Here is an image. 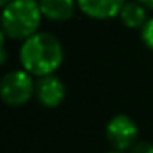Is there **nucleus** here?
I'll use <instances>...</instances> for the list:
<instances>
[{
    "label": "nucleus",
    "instance_id": "1",
    "mask_svg": "<svg viewBox=\"0 0 153 153\" xmlns=\"http://www.w3.org/2000/svg\"><path fill=\"white\" fill-rule=\"evenodd\" d=\"M64 51L59 40L48 31H38L20 46V64L31 76L54 74L63 64Z\"/></svg>",
    "mask_w": 153,
    "mask_h": 153
},
{
    "label": "nucleus",
    "instance_id": "2",
    "mask_svg": "<svg viewBox=\"0 0 153 153\" xmlns=\"http://www.w3.org/2000/svg\"><path fill=\"white\" fill-rule=\"evenodd\" d=\"M43 13L35 0H10L2 10V33L10 40L25 41L38 33Z\"/></svg>",
    "mask_w": 153,
    "mask_h": 153
},
{
    "label": "nucleus",
    "instance_id": "3",
    "mask_svg": "<svg viewBox=\"0 0 153 153\" xmlns=\"http://www.w3.org/2000/svg\"><path fill=\"white\" fill-rule=\"evenodd\" d=\"M35 86L36 82L25 69L10 71L0 82V96L7 105L20 107L35 96Z\"/></svg>",
    "mask_w": 153,
    "mask_h": 153
},
{
    "label": "nucleus",
    "instance_id": "4",
    "mask_svg": "<svg viewBox=\"0 0 153 153\" xmlns=\"http://www.w3.org/2000/svg\"><path fill=\"white\" fill-rule=\"evenodd\" d=\"M105 137L114 150L128 152L138 142V127L125 114H117L105 127Z\"/></svg>",
    "mask_w": 153,
    "mask_h": 153
},
{
    "label": "nucleus",
    "instance_id": "5",
    "mask_svg": "<svg viewBox=\"0 0 153 153\" xmlns=\"http://www.w3.org/2000/svg\"><path fill=\"white\" fill-rule=\"evenodd\" d=\"M35 97L38 102L45 107H58L66 97V86L64 82L54 74L38 77L35 86Z\"/></svg>",
    "mask_w": 153,
    "mask_h": 153
},
{
    "label": "nucleus",
    "instance_id": "6",
    "mask_svg": "<svg viewBox=\"0 0 153 153\" xmlns=\"http://www.w3.org/2000/svg\"><path fill=\"white\" fill-rule=\"evenodd\" d=\"M127 0H76L77 8L92 20H110L119 17Z\"/></svg>",
    "mask_w": 153,
    "mask_h": 153
},
{
    "label": "nucleus",
    "instance_id": "7",
    "mask_svg": "<svg viewBox=\"0 0 153 153\" xmlns=\"http://www.w3.org/2000/svg\"><path fill=\"white\" fill-rule=\"evenodd\" d=\"M45 18L51 22H66L76 12V0H38Z\"/></svg>",
    "mask_w": 153,
    "mask_h": 153
},
{
    "label": "nucleus",
    "instance_id": "8",
    "mask_svg": "<svg viewBox=\"0 0 153 153\" xmlns=\"http://www.w3.org/2000/svg\"><path fill=\"white\" fill-rule=\"evenodd\" d=\"M148 8L145 5H142L138 0L133 2H125V5L122 7L119 17L120 22L123 23V27L130 28V30H142L143 25L148 22Z\"/></svg>",
    "mask_w": 153,
    "mask_h": 153
},
{
    "label": "nucleus",
    "instance_id": "9",
    "mask_svg": "<svg viewBox=\"0 0 153 153\" xmlns=\"http://www.w3.org/2000/svg\"><path fill=\"white\" fill-rule=\"evenodd\" d=\"M140 36H142L143 45L153 51V17L148 18V22L143 25V28L140 30Z\"/></svg>",
    "mask_w": 153,
    "mask_h": 153
},
{
    "label": "nucleus",
    "instance_id": "10",
    "mask_svg": "<svg viewBox=\"0 0 153 153\" xmlns=\"http://www.w3.org/2000/svg\"><path fill=\"white\" fill-rule=\"evenodd\" d=\"M128 153H153V143L145 142V140H138L128 150Z\"/></svg>",
    "mask_w": 153,
    "mask_h": 153
},
{
    "label": "nucleus",
    "instance_id": "11",
    "mask_svg": "<svg viewBox=\"0 0 153 153\" xmlns=\"http://www.w3.org/2000/svg\"><path fill=\"white\" fill-rule=\"evenodd\" d=\"M142 5H145L148 10H153V0H138Z\"/></svg>",
    "mask_w": 153,
    "mask_h": 153
},
{
    "label": "nucleus",
    "instance_id": "12",
    "mask_svg": "<svg viewBox=\"0 0 153 153\" xmlns=\"http://www.w3.org/2000/svg\"><path fill=\"white\" fill-rule=\"evenodd\" d=\"M8 2H10V0H0V4H2V7H4V5H7Z\"/></svg>",
    "mask_w": 153,
    "mask_h": 153
},
{
    "label": "nucleus",
    "instance_id": "13",
    "mask_svg": "<svg viewBox=\"0 0 153 153\" xmlns=\"http://www.w3.org/2000/svg\"><path fill=\"white\" fill-rule=\"evenodd\" d=\"M109 153H125V152H119V150H112V152H109Z\"/></svg>",
    "mask_w": 153,
    "mask_h": 153
},
{
    "label": "nucleus",
    "instance_id": "14",
    "mask_svg": "<svg viewBox=\"0 0 153 153\" xmlns=\"http://www.w3.org/2000/svg\"><path fill=\"white\" fill-rule=\"evenodd\" d=\"M35 2H38V0H35Z\"/></svg>",
    "mask_w": 153,
    "mask_h": 153
}]
</instances>
